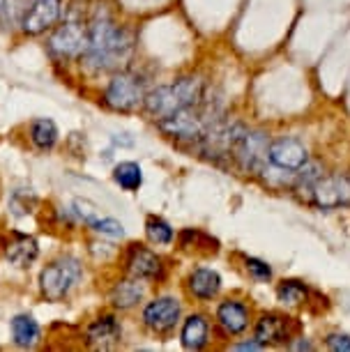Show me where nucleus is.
<instances>
[{"mask_svg":"<svg viewBox=\"0 0 350 352\" xmlns=\"http://www.w3.org/2000/svg\"><path fill=\"white\" fill-rule=\"evenodd\" d=\"M131 51H134V39L129 30L116 25L107 10H97L88 25V44L81 53L83 63L95 72L116 69L129 60Z\"/></svg>","mask_w":350,"mask_h":352,"instance_id":"nucleus-1","label":"nucleus"},{"mask_svg":"<svg viewBox=\"0 0 350 352\" xmlns=\"http://www.w3.org/2000/svg\"><path fill=\"white\" fill-rule=\"evenodd\" d=\"M221 118V106L212 95H208L201 99V102L187 106V109L173 113L168 118H162L157 120L160 129L171 138H177V141H201L203 134L212 127V124Z\"/></svg>","mask_w":350,"mask_h":352,"instance_id":"nucleus-2","label":"nucleus"},{"mask_svg":"<svg viewBox=\"0 0 350 352\" xmlns=\"http://www.w3.org/2000/svg\"><path fill=\"white\" fill-rule=\"evenodd\" d=\"M208 85L203 78L198 76H182L173 83L160 85V88L150 90L145 95V111L155 118V120H162V118H168L173 113L187 109V106L201 102L203 97L208 95Z\"/></svg>","mask_w":350,"mask_h":352,"instance_id":"nucleus-3","label":"nucleus"},{"mask_svg":"<svg viewBox=\"0 0 350 352\" xmlns=\"http://www.w3.org/2000/svg\"><path fill=\"white\" fill-rule=\"evenodd\" d=\"M267 136L263 131L235 124V136L230 143V164L244 173H265L267 168Z\"/></svg>","mask_w":350,"mask_h":352,"instance_id":"nucleus-4","label":"nucleus"},{"mask_svg":"<svg viewBox=\"0 0 350 352\" xmlns=\"http://www.w3.org/2000/svg\"><path fill=\"white\" fill-rule=\"evenodd\" d=\"M81 263L72 256L58 258L51 265H46L39 274V288L42 295L51 302H61L69 295V290L81 281Z\"/></svg>","mask_w":350,"mask_h":352,"instance_id":"nucleus-5","label":"nucleus"},{"mask_svg":"<svg viewBox=\"0 0 350 352\" xmlns=\"http://www.w3.org/2000/svg\"><path fill=\"white\" fill-rule=\"evenodd\" d=\"M148 95V81L138 72H120L109 81L104 102L113 111H134L143 106Z\"/></svg>","mask_w":350,"mask_h":352,"instance_id":"nucleus-6","label":"nucleus"},{"mask_svg":"<svg viewBox=\"0 0 350 352\" xmlns=\"http://www.w3.org/2000/svg\"><path fill=\"white\" fill-rule=\"evenodd\" d=\"M307 201L318 210H339L350 205V173H332L320 175L302 191Z\"/></svg>","mask_w":350,"mask_h":352,"instance_id":"nucleus-7","label":"nucleus"},{"mask_svg":"<svg viewBox=\"0 0 350 352\" xmlns=\"http://www.w3.org/2000/svg\"><path fill=\"white\" fill-rule=\"evenodd\" d=\"M85 44H88V23L78 10H72L65 21L61 23L49 39V49L58 58H74L81 56Z\"/></svg>","mask_w":350,"mask_h":352,"instance_id":"nucleus-8","label":"nucleus"},{"mask_svg":"<svg viewBox=\"0 0 350 352\" xmlns=\"http://www.w3.org/2000/svg\"><path fill=\"white\" fill-rule=\"evenodd\" d=\"M267 164L272 166V168L297 173L309 164V150L305 148V143L297 141V138H290V136L276 138L267 148Z\"/></svg>","mask_w":350,"mask_h":352,"instance_id":"nucleus-9","label":"nucleus"},{"mask_svg":"<svg viewBox=\"0 0 350 352\" xmlns=\"http://www.w3.org/2000/svg\"><path fill=\"white\" fill-rule=\"evenodd\" d=\"M63 10V0H32L30 8L23 14V32L28 35H42L58 21Z\"/></svg>","mask_w":350,"mask_h":352,"instance_id":"nucleus-10","label":"nucleus"},{"mask_svg":"<svg viewBox=\"0 0 350 352\" xmlns=\"http://www.w3.org/2000/svg\"><path fill=\"white\" fill-rule=\"evenodd\" d=\"M300 329L293 318L279 316V314H267L256 322V341L267 345V343H288L293 341V334Z\"/></svg>","mask_w":350,"mask_h":352,"instance_id":"nucleus-11","label":"nucleus"},{"mask_svg":"<svg viewBox=\"0 0 350 352\" xmlns=\"http://www.w3.org/2000/svg\"><path fill=\"white\" fill-rule=\"evenodd\" d=\"M180 320V302L173 297H157L143 309V322L153 331H168Z\"/></svg>","mask_w":350,"mask_h":352,"instance_id":"nucleus-12","label":"nucleus"},{"mask_svg":"<svg viewBox=\"0 0 350 352\" xmlns=\"http://www.w3.org/2000/svg\"><path fill=\"white\" fill-rule=\"evenodd\" d=\"M127 270L138 281H141V278H157L162 274V261L150 249L134 244L127 256Z\"/></svg>","mask_w":350,"mask_h":352,"instance_id":"nucleus-13","label":"nucleus"},{"mask_svg":"<svg viewBox=\"0 0 350 352\" xmlns=\"http://www.w3.org/2000/svg\"><path fill=\"white\" fill-rule=\"evenodd\" d=\"M85 334H88L90 345L102 348V350H109V348H113L116 343H120L122 329H120V324H118V320L113 316H102L90 324Z\"/></svg>","mask_w":350,"mask_h":352,"instance_id":"nucleus-14","label":"nucleus"},{"mask_svg":"<svg viewBox=\"0 0 350 352\" xmlns=\"http://www.w3.org/2000/svg\"><path fill=\"white\" fill-rule=\"evenodd\" d=\"M217 320H219L226 334H242L249 324V311L242 302L228 300L221 302L219 309H217Z\"/></svg>","mask_w":350,"mask_h":352,"instance_id":"nucleus-15","label":"nucleus"},{"mask_svg":"<svg viewBox=\"0 0 350 352\" xmlns=\"http://www.w3.org/2000/svg\"><path fill=\"white\" fill-rule=\"evenodd\" d=\"M37 254H39L37 242L28 235H14L8 242V247H5V256H8V261L12 265H17V267H28L37 258Z\"/></svg>","mask_w":350,"mask_h":352,"instance_id":"nucleus-16","label":"nucleus"},{"mask_svg":"<svg viewBox=\"0 0 350 352\" xmlns=\"http://www.w3.org/2000/svg\"><path fill=\"white\" fill-rule=\"evenodd\" d=\"M221 288V276L215 270L201 267L189 276V290L198 300H212Z\"/></svg>","mask_w":350,"mask_h":352,"instance_id":"nucleus-17","label":"nucleus"},{"mask_svg":"<svg viewBox=\"0 0 350 352\" xmlns=\"http://www.w3.org/2000/svg\"><path fill=\"white\" fill-rule=\"evenodd\" d=\"M210 334V324L203 316H189L182 324L180 341L187 350H201L206 348Z\"/></svg>","mask_w":350,"mask_h":352,"instance_id":"nucleus-18","label":"nucleus"},{"mask_svg":"<svg viewBox=\"0 0 350 352\" xmlns=\"http://www.w3.org/2000/svg\"><path fill=\"white\" fill-rule=\"evenodd\" d=\"M12 336L19 348H32L39 341V324L32 316H17L12 320Z\"/></svg>","mask_w":350,"mask_h":352,"instance_id":"nucleus-19","label":"nucleus"},{"mask_svg":"<svg viewBox=\"0 0 350 352\" xmlns=\"http://www.w3.org/2000/svg\"><path fill=\"white\" fill-rule=\"evenodd\" d=\"M141 297H143V288L138 283V278L136 281H120L111 290V302L118 309H131L134 304L141 302Z\"/></svg>","mask_w":350,"mask_h":352,"instance_id":"nucleus-20","label":"nucleus"},{"mask_svg":"<svg viewBox=\"0 0 350 352\" xmlns=\"http://www.w3.org/2000/svg\"><path fill=\"white\" fill-rule=\"evenodd\" d=\"M30 141L37 145L39 150H51L58 141V127L54 120L39 118L30 124Z\"/></svg>","mask_w":350,"mask_h":352,"instance_id":"nucleus-21","label":"nucleus"},{"mask_svg":"<svg viewBox=\"0 0 350 352\" xmlns=\"http://www.w3.org/2000/svg\"><path fill=\"white\" fill-rule=\"evenodd\" d=\"M113 180L120 184L122 189L136 191L143 184V170H141V166L134 164V162H122V164L116 166Z\"/></svg>","mask_w":350,"mask_h":352,"instance_id":"nucleus-22","label":"nucleus"},{"mask_svg":"<svg viewBox=\"0 0 350 352\" xmlns=\"http://www.w3.org/2000/svg\"><path fill=\"white\" fill-rule=\"evenodd\" d=\"M145 232H148V240L155 244L173 242V228L160 217H148V221H145Z\"/></svg>","mask_w":350,"mask_h":352,"instance_id":"nucleus-23","label":"nucleus"},{"mask_svg":"<svg viewBox=\"0 0 350 352\" xmlns=\"http://www.w3.org/2000/svg\"><path fill=\"white\" fill-rule=\"evenodd\" d=\"M276 295H279V302L283 304H300L307 297V285L302 281H283L279 290H276Z\"/></svg>","mask_w":350,"mask_h":352,"instance_id":"nucleus-24","label":"nucleus"},{"mask_svg":"<svg viewBox=\"0 0 350 352\" xmlns=\"http://www.w3.org/2000/svg\"><path fill=\"white\" fill-rule=\"evenodd\" d=\"M90 228L102 232V235H111V237H122L124 235V228L120 221H116V219H92L90 221Z\"/></svg>","mask_w":350,"mask_h":352,"instance_id":"nucleus-25","label":"nucleus"},{"mask_svg":"<svg viewBox=\"0 0 350 352\" xmlns=\"http://www.w3.org/2000/svg\"><path fill=\"white\" fill-rule=\"evenodd\" d=\"M247 270L256 281H270L272 278V267L267 263L259 261V258H247Z\"/></svg>","mask_w":350,"mask_h":352,"instance_id":"nucleus-26","label":"nucleus"},{"mask_svg":"<svg viewBox=\"0 0 350 352\" xmlns=\"http://www.w3.org/2000/svg\"><path fill=\"white\" fill-rule=\"evenodd\" d=\"M327 348L334 352H350V336L348 334H329Z\"/></svg>","mask_w":350,"mask_h":352,"instance_id":"nucleus-27","label":"nucleus"},{"mask_svg":"<svg viewBox=\"0 0 350 352\" xmlns=\"http://www.w3.org/2000/svg\"><path fill=\"white\" fill-rule=\"evenodd\" d=\"M265 345L259 343V341H249V343H240V345H235V350H263Z\"/></svg>","mask_w":350,"mask_h":352,"instance_id":"nucleus-28","label":"nucleus"},{"mask_svg":"<svg viewBox=\"0 0 350 352\" xmlns=\"http://www.w3.org/2000/svg\"><path fill=\"white\" fill-rule=\"evenodd\" d=\"M293 348H297V350H311V343H307V341H300L297 345H293Z\"/></svg>","mask_w":350,"mask_h":352,"instance_id":"nucleus-29","label":"nucleus"},{"mask_svg":"<svg viewBox=\"0 0 350 352\" xmlns=\"http://www.w3.org/2000/svg\"><path fill=\"white\" fill-rule=\"evenodd\" d=\"M5 3H8V0H0V12H3V8H5Z\"/></svg>","mask_w":350,"mask_h":352,"instance_id":"nucleus-30","label":"nucleus"}]
</instances>
